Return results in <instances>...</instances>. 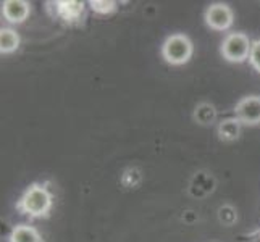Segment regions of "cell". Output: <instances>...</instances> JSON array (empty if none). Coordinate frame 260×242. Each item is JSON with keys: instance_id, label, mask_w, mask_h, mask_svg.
Segmentation results:
<instances>
[{"instance_id": "6da1fadb", "label": "cell", "mask_w": 260, "mask_h": 242, "mask_svg": "<svg viewBox=\"0 0 260 242\" xmlns=\"http://www.w3.org/2000/svg\"><path fill=\"white\" fill-rule=\"evenodd\" d=\"M53 197L46 186L34 183L23 192L16 209L31 218H46L52 210Z\"/></svg>"}, {"instance_id": "7a4b0ae2", "label": "cell", "mask_w": 260, "mask_h": 242, "mask_svg": "<svg viewBox=\"0 0 260 242\" xmlns=\"http://www.w3.org/2000/svg\"><path fill=\"white\" fill-rule=\"evenodd\" d=\"M194 53L192 41L186 34H172L162 44V57L168 65L181 66L191 60Z\"/></svg>"}, {"instance_id": "3957f363", "label": "cell", "mask_w": 260, "mask_h": 242, "mask_svg": "<svg viewBox=\"0 0 260 242\" xmlns=\"http://www.w3.org/2000/svg\"><path fill=\"white\" fill-rule=\"evenodd\" d=\"M250 50H252V41L244 32H230L225 36L220 53L230 63H244L250 57Z\"/></svg>"}, {"instance_id": "277c9868", "label": "cell", "mask_w": 260, "mask_h": 242, "mask_svg": "<svg viewBox=\"0 0 260 242\" xmlns=\"http://www.w3.org/2000/svg\"><path fill=\"white\" fill-rule=\"evenodd\" d=\"M204 20L213 31H228L235 23V13L226 4H212L205 10Z\"/></svg>"}, {"instance_id": "5b68a950", "label": "cell", "mask_w": 260, "mask_h": 242, "mask_svg": "<svg viewBox=\"0 0 260 242\" xmlns=\"http://www.w3.org/2000/svg\"><path fill=\"white\" fill-rule=\"evenodd\" d=\"M235 118L246 126L260 124V95L243 97L235 107Z\"/></svg>"}, {"instance_id": "8992f818", "label": "cell", "mask_w": 260, "mask_h": 242, "mask_svg": "<svg viewBox=\"0 0 260 242\" xmlns=\"http://www.w3.org/2000/svg\"><path fill=\"white\" fill-rule=\"evenodd\" d=\"M31 5L26 0H5L2 4V15L12 24H21L28 20Z\"/></svg>"}, {"instance_id": "52a82bcc", "label": "cell", "mask_w": 260, "mask_h": 242, "mask_svg": "<svg viewBox=\"0 0 260 242\" xmlns=\"http://www.w3.org/2000/svg\"><path fill=\"white\" fill-rule=\"evenodd\" d=\"M53 5H55V13L67 23L79 20L84 13V2L78 0H58Z\"/></svg>"}, {"instance_id": "ba28073f", "label": "cell", "mask_w": 260, "mask_h": 242, "mask_svg": "<svg viewBox=\"0 0 260 242\" xmlns=\"http://www.w3.org/2000/svg\"><path fill=\"white\" fill-rule=\"evenodd\" d=\"M8 242H44L41 232L29 225H18L12 229Z\"/></svg>"}, {"instance_id": "9c48e42d", "label": "cell", "mask_w": 260, "mask_h": 242, "mask_svg": "<svg viewBox=\"0 0 260 242\" xmlns=\"http://www.w3.org/2000/svg\"><path fill=\"white\" fill-rule=\"evenodd\" d=\"M241 121L238 118H226L218 123V137L225 142H233L241 134Z\"/></svg>"}, {"instance_id": "30bf717a", "label": "cell", "mask_w": 260, "mask_h": 242, "mask_svg": "<svg viewBox=\"0 0 260 242\" xmlns=\"http://www.w3.org/2000/svg\"><path fill=\"white\" fill-rule=\"evenodd\" d=\"M20 34L10 28L0 29V52L2 53H13L20 47Z\"/></svg>"}, {"instance_id": "8fae6325", "label": "cell", "mask_w": 260, "mask_h": 242, "mask_svg": "<svg viewBox=\"0 0 260 242\" xmlns=\"http://www.w3.org/2000/svg\"><path fill=\"white\" fill-rule=\"evenodd\" d=\"M194 116L201 124H209L215 120V109L209 103H202L196 109Z\"/></svg>"}, {"instance_id": "7c38bea8", "label": "cell", "mask_w": 260, "mask_h": 242, "mask_svg": "<svg viewBox=\"0 0 260 242\" xmlns=\"http://www.w3.org/2000/svg\"><path fill=\"white\" fill-rule=\"evenodd\" d=\"M89 5L99 15H109L116 10V2L113 0H91Z\"/></svg>"}, {"instance_id": "4fadbf2b", "label": "cell", "mask_w": 260, "mask_h": 242, "mask_svg": "<svg viewBox=\"0 0 260 242\" xmlns=\"http://www.w3.org/2000/svg\"><path fill=\"white\" fill-rule=\"evenodd\" d=\"M249 63L257 71V73H260V39L252 42V50H250Z\"/></svg>"}]
</instances>
